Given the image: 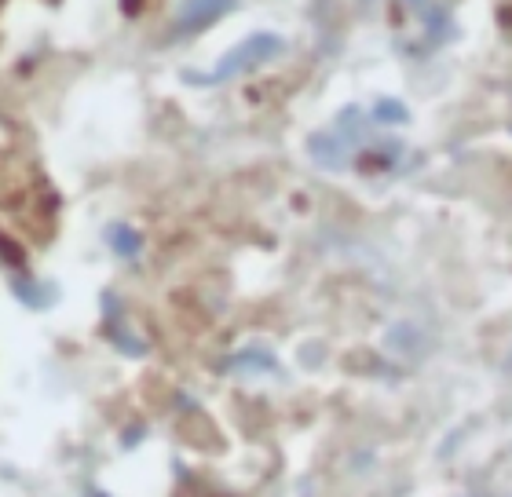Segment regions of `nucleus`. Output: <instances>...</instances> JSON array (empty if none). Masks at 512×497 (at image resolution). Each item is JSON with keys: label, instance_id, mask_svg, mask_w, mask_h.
Wrapping results in <instances>:
<instances>
[{"label": "nucleus", "instance_id": "obj_2", "mask_svg": "<svg viewBox=\"0 0 512 497\" xmlns=\"http://www.w3.org/2000/svg\"><path fill=\"white\" fill-rule=\"evenodd\" d=\"M235 8V0H183V11H180V22H176V30L180 33H198L205 26H213L220 15Z\"/></svg>", "mask_w": 512, "mask_h": 497}, {"label": "nucleus", "instance_id": "obj_1", "mask_svg": "<svg viewBox=\"0 0 512 497\" xmlns=\"http://www.w3.org/2000/svg\"><path fill=\"white\" fill-rule=\"evenodd\" d=\"M278 48H282V41L278 37H271V33H256V37H249L238 52H231L227 55V63L216 70V74H209V77H191V81H227V77H235V74H242V70H253V66H260L267 59V55H275Z\"/></svg>", "mask_w": 512, "mask_h": 497}, {"label": "nucleus", "instance_id": "obj_5", "mask_svg": "<svg viewBox=\"0 0 512 497\" xmlns=\"http://www.w3.org/2000/svg\"><path fill=\"white\" fill-rule=\"evenodd\" d=\"M509 362H512V359H509Z\"/></svg>", "mask_w": 512, "mask_h": 497}, {"label": "nucleus", "instance_id": "obj_4", "mask_svg": "<svg viewBox=\"0 0 512 497\" xmlns=\"http://www.w3.org/2000/svg\"><path fill=\"white\" fill-rule=\"evenodd\" d=\"M92 497H107V494H92Z\"/></svg>", "mask_w": 512, "mask_h": 497}, {"label": "nucleus", "instance_id": "obj_3", "mask_svg": "<svg viewBox=\"0 0 512 497\" xmlns=\"http://www.w3.org/2000/svg\"><path fill=\"white\" fill-rule=\"evenodd\" d=\"M110 245H114L118 253L132 256L139 249V234H132L128 227H114V231H110Z\"/></svg>", "mask_w": 512, "mask_h": 497}]
</instances>
